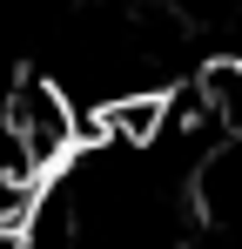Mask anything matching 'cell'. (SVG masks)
<instances>
[{"label":"cell","mask_w":242,"mask_h":249,"mask_svg":"<svg viewBox=\"0 0 242 249\" xmlns=\"http://www.w3.org/2000/svg\"><path fill=\"white\" fill-rule=\"evenodd\" d=\"M74 101L68 88L47 81V74H20V81L0 94V162H14L27 182L54 175V168L74 162Z\"/></svg>","instance_id":"cell-1"}]
</instances>
